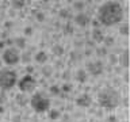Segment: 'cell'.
I'll use <instances>...</instances> for the list:
<instances>
[{
  "label": "cell",
  "instance_id": "1",
  "mask_svg": "<svg viewBox=\"0 0 130 122\" xmlns=\"http://www.w3.org/2000/svg\"><path fill=\"white\" fill-rule=\"evenodd\" d=\"M123 19V7L118 2H107L102 4L98 12V20L99 23L104 24L107 27H111L114 24L121 23Z\"/></svg>",
  "mask_w": 130,
  "mask_h": 122
},
{
  "label": "cell",
  "instance_id": "2",
  "mask_svg": "<svg viewBox=\"0 0 130 122\" xmlns=\"http://www.w3.org/2000/svg\"><path fill=\"white\" fill-rule=\"evenodd\" d=\"M121 94L112 87H106L100 89V92L98 94V103L100 107L107 109V110H114L121 104Z\"/></svg>",
  "mask_w": 130,
  "mask_h": 122
},
{
  "label": "cell",
  "instance_id": "3",
  "mask_svg": "<svg viewBox=\"0 0 130 122\" xmlns=\"http://www.w3.org/2000/svg\"><path fill=\"white\" fill-rule=\"evenodd\" d=\"M30 104L32 110H34L35 113H46L50 110V100H49V98H46L45 95H42V94H34V95L31 96L30 99Z\"/></svg>",
  "mask_w": 130,
  "mask_h": 122
},
{
  "label": "cell",
  "instance_id": "4",
  "mask_svg": "<svg viewBox=\"0 0 130 122\" xmlns=\"http://www.w3.org/2000/svg\"><path fill=\"white\" fill-rule=\"evenodd\" d=\"M18 81V75L11 69L0 71V89H11Z\"/></svg>",
  "mask_w": 130,
  "mask_h": 122
},
{
  "label": "cell",
  "instance_id": "5",
  "mask_svg": "<svg viewBox=\"0 0 130 122\" xmlns=\"http://www.w3.org/2000/svg\"><path fill=\"white\" fill-rule=\"evenodd\" d=\"M2 61L7 65H16L20 61V53L18 52V49L15 48H8L4 50L3 56H2Z\"/></svg>",
  "mask_w": 130,
  "mask_h": 122
},
{
  "label": "cell",
  "instance_id": "6",
  "mask_svg": "<svg viewBox=\"0 0 130 122\" xmlns=\"http://www.w3.org/2000/svg\"><path fill=\"white\" fill-rule=\"evenodd\" d=\"M20 92H32L37 87V80L32 77V75H26L18 81Z\"/></svg>",
  "mask_w": 130,
  "mask_h": 122
},
{
  "label": "cell",
  "instance_id": "7",
  "mask_svg": "<svg viewBox=\"0 0 130 122\" xmlns=\"http://www.w3.org/2000/svg\"><path fill=\"white\" fill-rule=\"evenodd\" d=\"M85 72L87 73H91L92 76H99L103 73L104 71V65L100 60H96V61H88L85 63Z\"/></svg>",
  "mask_w": 130,
  "mask_h": 122
},
{
  "label": "cell",
  "instance_id": "8",
  "mask_svg": "<svg viewBox=\"0 0 130 122\" xmlns=\"http://www.w3.org/2000/svg\"><path fill=\"white\" fill-rule=\"evenodd\" d=\"M75 24H77L79 27H87L89 26V23H91V18H89V15L84 14V12H79V14L75 15Z\"/></svg>",
  "mask_w": 130,
  "mask_h": 122
},
{
  "label": "cell",
  "instance_id": "9",
  "mask_svg": "<svg viewBox=\"0 0 130 122\" xmlns=\"http://www.w3.org/2000/svg\"><path fill=\"white\" fill-rule=\"evenodd\" d=\"M76 104L79 106V107H84V109L89 107V106L92 104V98H91V95H88L87 92L79 95V96L76 98Z\"/></svg>",
  "mask_w": 130,
  "mask_h": 122
},
{
  "label": "cell",
  "instance_id": "10",
  "mask_svg": "<svg viewBox=\"0 0 130 122\" xmlns=\"http://www.w3.org/2000/svg\"><path fill=\"white\" fill-rule=\"evenodd\" d=\"M91 38H92V42L95 43H102L104 39V34L100 28H93L92 33H91Z\"/></svg>",
  "mask_w": 130,
  "mask_h": 122
},
{
  "label": "cell",
  "instance_id": "11",
  "mask_svg": "<svg viewBox=\"0 0 130 122\" xmlns=\"http://www.w3.org/2000/svg\"><path fill=\"white\" fill-rule=\"evenodd\" d=\"M75 80L77 83H85L88 80V73L85 72V69H83V68L77 69L75 73Z\"/></svg>",
  "mask_w": 130,
  "mask_h": 122
},
{
  "label": "cell",
  "instance_id": "12",
  "mask_svg": "<svg viewBox=\"0 0 130 122\" xmlns=\"http://www.w3.org/2000/svg\"><path fill=\"white\" fill-rule=\"evenodd\" d=\"M34 60H35L37 64H45L49 60V56H47V53L45 52V50H39L38 53H35Z\"/></svg>",
  "mask_w": 130,
  "mask_h": 122
},
{
  "label": "cell",
  "instance_id": "13",
  "mask_svg": "<svg viewBox=\"0 0 130 122\" xmlns=\"http://www.w3.org/2000/svg\"><path fill=\"white\" fill-rule=\"evenodd\" d=\"M52 52H53V54L57 56V57H62L64 56V53H65V49L62 45H60V43H56V45H53V48H52Z\"/></svg>",
  "mask_w": 130,
  "mask_h": 122
},
{
  "label": "cell",
  "instance_id": "14",
  "mask_svg": "<svg viewBox=\"0 0 130 122\" xmlns=\"http://www.w3.org/2000/svg\"><path fill=\"white\" fill-rule=\"evenodd\" d=\"M41 73L43 75V77H52L53 75V67L52 65H43L41 69Z\"/></svg>",
  "mask_w": 130,
  "mask_h": 122
},
{
  "label": "cell",
  "instance_id": "15",
  "mask_svg": "<svg viewBox=\"0 0 130 122\" xmlns=\"http://www.w3.org/2000/svg\"><path fill=\"white\" fill-rule=\"evenodd\" d=\"M47 115H49V118H50L52 121H56V119H58V118L61 117V111L57 110V109H52V110L47 111Z\"/></svg>",
  "mask_w": 130,
  "mask_h": 122
},
{
  "label": "cell",
  "instance_id": "16",
  "mask_svg": "<svg viewBox=\"0 0 130 122\" xmlns=\"http://www.w3.org/2000/svg\"><path fill=\"white\" fill-rule=\"evenodd\" d=\"M24 6H26V2H23V0H12L11 2V7L14 10H23Z\"/></svg>",
  "mask_w": 130,
  "mask_h": 122
},
{
  "label": "cell",
  "instance_id": "17",
  "mask_svg": "<svg viewBox=\"0 0 130 122\" xmlns=\"http://www.w3.org/2000/svg\"><path fill=\"white\" fill-rule=\"evenodd\" d=\"M122 67H123L125 69L129 68V50L127 49H125L123 53H122Z\"/></svg>",
  "mask_w": 130,
  "mask_h": 122
},
{
  "label": "cell",
  "instance_id": "18",
  "mask_svg": "<svg viewBox=\"0 0 130 122\" xmlns=\"http://www.w3.org/2000/svg\"><path fill=\"white\" fill-rule=\"evenodd\" d=\"M14 43H15V46H18L19 49H24L26 48V38H24V37H16L14 39Z\"/></svg>",
  "mask_w": 130,
  "mask_h": 122
},
{
  "label": "cell",
  "instance_id": "19",
  "mask_svg": "<svg viewBox=\"0 0 130 122\" xmlns=\"http://www.w3.org/2000/svg\"><path fill=\"white\" fill-rule=\"evenodd\" d=\"M84 7H85V2H81V0L73 2V10L77 11V14H79V12H83Z\"/></svg>",
  "mask_w": 130,
  "mask_h": 122
},
{
  "label": "cell",
  "instance_id": "20",
  "mask_svg": "<svg viewBox=\"0 0 130 122\" xmlns=\"http://www.w3.org/2000/svg\"><path fill=\"white\" fill-rule=\"evenodd\" d=\"M114 42H115L114 37H111V35H104V39H103V42H102V43L106 45L104 48H112V46H114Z\"/></svg>",
  "mask_w": 130,
  "mask_h": 122
},
{
  "label": "cell",
  "instance_id": "21",
  "mask_svg": "<svg viewBox=\"0 0 130 122\" xmlns=\"http://www.w3.org/2000/svg\"><path fill=\"white\" fill-rule=\"evenodd\" d=\"M31 53H28V52H24L20 54V61H22L23 64H30V61H31Z\"/></svg>",
  "mask_w": 130,
  "mask_h": 122
},
{
  "label": "cell",
  "instance_id": "22",
  "mask_svg": "<svg viewBox=\"0 0 130 122\" xmlns=\"http://www.w3.org/2000/svg\"><path fill=\"white\" fill-rule=\"evenodd\" d=\"M119 34L121 35H123V37H127L129 35V24L127 23H122L121 26H119Z\"/></svg>",
  "mask_w": 130,
  "mask_h": 122
},
{
  "label": "cell",
  "instance_id": "23",
  "mask_svg": "<svg viewBox=\"0 0 130 122\" xmlns=\"http://www.w3.org/2000/svg\"><path fill=\"white\" fill-rule=\"evenodd\" d=\"M15 99H16V102H18V104H20V106H24V104L27 103V99H26V96H24L22 92H20V94H18V95L15 96Z\"/></svg>",
  "mask_w": 130,
  "mask_h": 122
},
{
  "label": "cell",
  "instance_id": "24",
  "mask_svg": "<svg viewBox=\"0 0 130 122\" xmlns=\"http://www.w3.org/2000/svg\"><path fill=\"white\" fill-rule=\"evenodd\" d=\"M49 92H50L52 95H60V94H61V88L58 87V85L53 84V85L49 87Z\"/></svg>",
  "mask_w": 130,
  "mask_h": 122
},
{
  "label": "cell",
  "instance_id": "25",
  "mask_svg": "<svg viewBox=\"0 0 130 122\" xmlns=\"http://www.w3.org/2000/svg\"><path fill=\"white\" fill-rule=\"evenodd\" d=\"M108 63L111 65H117L119 63V57L117 54H114V53H111V54H108Z\"/></svg>",
  "mask_w": 130,
  "mask_h": 122
},
{
  "label": "cell",
  "instance_id": "26",
  "mask_svg": "<svg viewBox=\"0 0 130 122\" xmlns=\"http://www.w3.org/2000/svg\"><path fill=\"white\" fill-rule=\"evenodd\" d=\"M61 88V92H65V94H69V92H71L72 91V84L71 83H64L62 84V87H60Z\"/></svg>",
  "mask_w": 130,
  "mask_h": 122
},
{
  "label": "cell",
  "instance_id": "27",
  "mask_svg": "<svg viewBox=\"0 0 130 122\" xmlns=\"http://www.w3.org/2000/svg\"><path fill=\"white\" fill-rule=\"evenodd\" d=\"M58 15H60V18H62V19H68L69 16V11L67 10V8H61V10L58 11Z\"/></svg>",
  "mask_w": 130,
  "mask_h": 122
},
{
  "label": "cell",
  "instance_id": "28",
  "mask_svg": "<svg viewBox=\"0 0 130 122\" xmlns=\"http://www.w3.org/2000/svg\"><path fill=\"white\" fill-rule=\"evenodd\" d=\"M64 33H65V35H68V34H73V26L71 23H67L64 26Z\"/></svg>",
  "mask_w": 130,
  "mask_h": 122
},
{
  "label": "cell",
  "instance_id": "29",
  "mask_svg": "<svg viewBox=\"0 0 130 122\" xmlns=\"http://www.w3.org/2000/svg\"><path fill=\"white\" fill-rule=\"evenodd\" d=\"M32 34H34V28H32L31 26H27V27L23 30V35H24V37H31Z\"/></svg>",
  "mask_w": 130,
  "mask_h": 122
},
{
  "label": "cell",
  "instance_id": "30",
  "mask_svg": "<svg viewBox=\"0 0 130 122\" xmlns=\"http://www.w3.org/2000/svg\"><path fill=\"white\" fill-rule=\"evenodd\" d=\"M61 79L65 80V81L68 83V80L71 79V71H69V69H67V71H64V72H62V75H61Z\"/></svg>",
  "mask_w": 130,
  "mask_h": 122
},
{
  "label": "cell",
  "instance_id": "31",
  "mask_svg": "<svg viewBox=\"0 0 130 122\" xmlns=\"http://www.w3.org/2000/svg\"><path fill=\"white\" fill-rule=\"evenodd\" d=\"M35 19L38 20V22H43L45 20V14L42 11H37L35 12Z\"/></svg>",
  "mask_w": 130,
  "mask_h": 122
},
{
  "label": "cell",
  "instance_id": "32",
  "mask_svg": "<svg viewBox=\"0 0 130 122\" xmlns=\"http://www.w3.org/2000/svg\"><path fill=\"white\" fill-rule=\"evenodd\" d=\"M91 26L93 27V28H99V26H100V23H99V20L98 19H91Z\"/></svg>",
  "mask_w": 130,
  "mask_h": 122
},
{
  "label": "cell",
  "instance_id": "33",
  "mask_svg": "<svg viewBox=\"0 0 130 122\" xmlns=\"http://www.w3.org/2000/svg\"><path fill=\"white\" fill-rule=\"evenodd\" d=\"M11 122H22V115H19V114H15V115L12 117Z\"/></svg>",
  "mask_w": 130,
  "mask_h": 122
},
{
  "label": "cell",
  "instance_id": "34",
  "mask_svg": "<svg viewBox=\"0 0 130 122\" xmlns=\"http://www.w3.org/2000/svg\"><path fill=\"white\" fill-rule=\"evenodd\" d=\"M96 53H98V56H104L107 53V50H106V48H102V49H98Z\"/></svg>",
  "mask_w": 130,
  "mask_h": 122
},
{
  "label": "cell",
  "instance_id": "35",
  "mask_svg": "<svg viewBox=\"0 0 130 122\" xmlns=\"http://www.w3.org/2000/svg\"><path fill=\"white\" fill-rule=\"evenodd\" d=\"M26 71H27V75H32V73H34V67L27 65V67H26Z\"/></svg>",
  "mask_w": 130,
  "mask_h": 122
},
{
  "label": "cell",
  "instance_id": "36",
  "mask_svg": "<svg viewBox=\"0 0 130 122\" xmlns=\"http://www.w3.org/2000/svg\"><path fill=\"white\" fill-rule=\"evenodd\" d=\"M123 81H125V83H127V81H129V71H127V69H125V72H123Z\"/></svg>",
  "mask_w": 130,
  "mask_h": 122
},
{
  "label": "cell",
  "instance_id": "37",
  "mask_svg": "<svg viewBox=\"0 0 130 122\" xmlns=\"http://www.w3.org/2000/svg\"><path fill=\"white\" fill-rule=\"evenodd\" d=\"M12 24H14V23H12V20H6V22H4V27H6V28H11Z\"/></svg>",
  "mask_w": 130,
  "mask_h": 122
},
{
  "label": "cell",
  "instance_id": "38",
  "mask_svg": "<svg viewBox=\"0 0 130 122\" xmlns=\"http://www.w3.org/2000/svg\"><path fill=\"white\" fill-rule=\"evenodd\" d=\"M85 45H87V48L89 49V48H93V46H95V42H92V41H87V42H85Z\"/></svg>",
  "mask_w": 130,
  "mask_h": 122
},
{
  "label": "cell",
  "instance_id": "39",
  "mask_svg": "<svg viewBox=\"0 0 130 122\" xmlns=\"http://www.w3.org/2000/svg\"><path fill=\"white\" fill-rule=\"evenodd\" d=\"M107 122H117V118L114 117V115H110V117L107 118Z\"/></svg>",
  "mask_w": 130,
  "mask_h": 122
},
{
  "label": "cell",
  "instance_id": "40",
  "mask_svg": "<svg viewBox=\"0 0 130 122\" xmlns=\"http://www.w3.org/2000/svg\"><path fill=\"white\" fill-rule=\"evenodd\" d=\"M114 72L118 73V75H121V73H122V68H121V67H115V69H114Z\"/></svg>",
  "mask_w": 130,
  "mask_h": 122
},
{
  "label": "cell",
  "instance_id": "41",
  "mask_svg": "<svg viewBox=\"0 0 130 122\" xmlns=\"http://www.w3.org/2000/svg\"><path fill=\"white\" fill-rule=\"evenodd\" d=\"M122 100H123V102H122V103H123V106H125V107H127V106H129V99H127V98H123Z\"/></svg>",
  "mask_w": 130,
  "mask_h": 122
},
{
  "label": "cell",
  "instance_id": "42",
  "mask_svg": "<svg viewBox=\"0 0 130 122\" xmlns=\"http://www.w3.org/2000/svg\"><path fill=\"white\" fill-rule=\"evenodd\" d=\"M91 54H92L91 49H85V56H91Z\"/></svg>",
  "mask_w": 130,
  "mask_h": 122
},
{
  "label": "cell",
  "instance_id": "43",
  "mask_svg": "<svg viewBox=\"0 0 130 122\" xmlns=\"http://www.w3.org/2000/svg\"><path fill=\"white\" fill-rule=\"evenodd\" d=\"M6 43H7V45H12V43H14V39H7Z\"/></svg>",
  "mask_w": 130,
  "mask_h": 122
},
{
  "label": "cell",
  "instance_id": "44",
  "mask_svg": "<svg viewBox=\"0 0 130 122\" xmlns=\"http://www.w3.org/2000/svg\"><path fill=\"white\" fill-rule=\"evenodd\" d=\"M4 46H6V42H4V41H0V49H3Z\"/></svg>",
  "mask_w": 130,
  "mask_h": 122
},
{
  "label": "cell",
  "instance_id": "45",
  "mask_svg": "<svg viewBox=\"0 0 130 122\" xmlns=\"http://www.w3.org/2000/svg\"><path fill=\"white\" fill-rule=\"evenodd\" d=\"M4 111H6V109H4V106H2V104H0V114H3Z\"/></svg>",
  "mask_w": 130,
  "mask_h": 122
},
{
  "label": "cell",
  "instance_id": "46",
  "mask_svg": "<svg viewBox=\"0 0 130 122\" xmlns=\"http://www.w3.org/2000/svg\"><path fill=\"white\" fill-rule=\"evenodd\" d=\"M2 65H3V61H2V60H0V68H2Z\"/></svg>",
  "mask_w": 130,
  "mask_h": 122
},
{
  "label": "cell",
  "instance_id": "47",
  "mask_svg": "<svg viewBox=\"0 0 130 122\" xmlns=\"http://www.w3.org/2000/svg\"><path fill=\"white\" fill-rule=\"evenodd\" d=\"M125 122H127V121H125Z\"/></svg>",
  "mask_w": 130,
  "mask_h": 122
}]
</instances>
